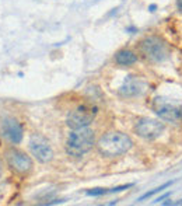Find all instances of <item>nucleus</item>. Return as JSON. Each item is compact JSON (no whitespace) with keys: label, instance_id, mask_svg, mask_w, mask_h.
Returning a JSON list of instances; mask_svg holds the SVG:
<instances>
[{"label":"nucleus","instance_id":"obj_2","mask_svg":"<svg viewBox=\"0 0 182 206\" xmlns=\"http://www.w3.org/2000/svg\"><path fill=\"white\" fill-rule=\"evenodd\" d=\"M95 146V133L90 128H81V129H72L69 133L64 150L70 157H83L84 154L90 152Z\"/></svg>","mask_w":182,"mask_h":206},{"label":"nucleus","instance_id":"obj_13","mask_svg":"<svg viewBox=\"0 0 182 206\" xmlns=\"http://www.w3.org/2000/svg\"><path fill=\"white\" fill-rule=\"evenodd\" d=\"M105 194H109V189H107V188H93V189L86 191V195L88 196H101Z\"/></svg>","mask_w":182,"mask_h":206},{"label":"nucleus","instance_id":"obj_14","mask_svg":"<svg viewBox=\"0 0 182 206\" xmlns=\"http://www.w3.org/2000/svg\"><path fill=\"white\" fill-rule=\"evenodd\" d=\"M170 195H171V192H167V194H164V195H161L160 198H157V199L154 201V203H160V202H162V201H164L165 198H168V196H170Z\"/></svg>","mask_w":182,"mask_h":206},{"label":"nucleus","instance_id":"obj_15","mask_svg":"<svg viewBox=\"0 0 182 206\" xmlns=\"http://www.w3.org/2000/svg\"><path fill=\"white\" fill-rule=\"evenodd\" d=\"M177 7H178V10L182 13V0H177Z\"/></svg>","mask_w":182,"mask_h":206},{"label":"nucleus","instance_id":"obj_17","mask_svg":"<svg viewBox=\"0 0 182 206\" xmlns=\"http://www.w3.org/2000/svg\"><path fill=\"white\" fill-rule=\"evenodd\" d=\"M175 205H182V199H181V201H179V202H177Z\"/></svg>","mask_w":182,"mask_h":206},{"label":"nucleus","instance_id":"obj_1","mask_svg":"<svg viewBox=\"0 0 182 206\" xmlns=\"http://www.w3.org/2000/svg\"><path fill=\"white\" fill-rule=\"evenodd\" d=\"M97 150L101 156L108 157V159H114L119 157L122 154L126 153L133 147V140L130 139V136L119 132V130H111L104 133L95 143Z\"/></svg>","mask_w":182,"mask_h":206},{"label":"nucleus","instance_id":"obj_10","mask_svg":"<svg viewBox=\"0 0 182 206\" xmlns=\"http://www.w3.org/2000/svg\"><path fill=\"white\" fill-rule=\"evenodd\" d=\"M147 88V83L139 76H133V75H129L125 77L123 80V84L119 88V93L120 96L128 98H133V97H139L141 96Z\"/></svg>","mask_w":182,"mask_h":206},{"label":"nucleus","instance_id":"obj_9","mask_svg":"<svg viewBox=\"0 0 182 206\" xmlns=\"http://www.w3.org/2000/svg\"><path fill=\"white\" fill-rule=\"evenodd\" d=\"M1 136L11 144H18L24 138V128L16 118L7 117L1 122Z\"/></svg>","mask_w":182,"mask_h":206},{"label":"nucleus","instance_id":"obj_3","mask_svg":"<svg viewBox=\"0 0 182 206\" xmlns=\"http://www.w3.org/2000/svg\"><path fill=\"white\" fill-rule=\"evenodd\" d=\"M139 51L140 55L151 63H162L171 55L168 43L158 35L144 37L139 43Z\"/></svg>","mask_w":182,"mask_h":206},{"label":"nucleus","instance_id":"obj_7","mask_svg":"<svg viewBox=\"0 0 182 206\" xmlns=\"http://www.w3.org/2000/svg\"><path fill=\"white\" fill-rule=\"evenodd\" d=\"M165 130V123L158 118H149V117H143L137 119V122L135 123V133L144 139V140H156L158 139L161 135Z\"/></svg>","mask_w":182,"mask_h":206},{"label":"nucleus","instance_id":"obj_6","mask_svg":"<svg viewBox=\"0 0 182 206\" xmlns=\"http://www.w3.org/2000/svg\"><path fill=\"white\" fill-rule=\"evenodd\" d=\"M153 112L164 122L181 123L182 122V105L165 101L162 98H156L151 104Z\"/></svg>","mask_w":182,"mask_h":206},{"label":"nucleus","instance_id":"obj_4","mask_svg":"<svg viewBox=\"0 0 182 206\" xmlns=\"http://www.w3.org/2000/svg\"><path fill=\"white\" fill-rule=\"evenodd\" d=\"M97 115V108L88 104H81L74 109H72L66 117V125L70 129H81L88 128Z\"/></svg>","mask_w":182,"mask_h":206},{"label":"nucleus","instance_id":"obj_16","mask_svg":"<svg viewBox=\"0 0 182 206\" xmlns=\"http://www.w3.org/2000/svg\"><path fill=\"white\" fill-rule=\"evenodd\" d=\"M1 171H3V168H1V160H0V178H1Z\"/></svg>","mask_w":182,"mask_h":206},{"label":"nucleus","instance_id":"obj_11","mask_svg":"<svg viewBox=\"0 0 182 206\" xmlns=\"http://www.w3.org/2000/svg\"><path fill=\"white\" fill-rule=\"evenodd\" d=\"M137 55L135 54L132 49H129V48H123V49H119L118 52L115 54L114 56V60H115V63L120 67H129V66L135 65L136 62H137Z\"/></svg>","mask_w":182,"mask_h":206},{"label":"nucleus","instance_id":"obj_8","mask_svg":"<svg viewBox=\"0 0 182 206\" xmlns=\"http://www.w3.org/2000/svg\"><path fill=\"white\" fill-rule=\"evenodd\" d=\"M28 146H30L31 154L37 159V161H39L42 164H48L53 160L55 152L49 140L43 135L38 133V132L32 133L31 138H30V142H28Z\"/></svg>","mask_w":182,"mask_h":206},{"label":"nucleus","instance_id":"obj_12","mask_svg":"<svg viewBox=\"0 0 182 206\" xmlns=\"http://www.w3.org/2000/svg\"><path fill=\"white\" fill-rule=\"evenodd\" d=\"M174 184V181H167V182H164V184H161L160 186H156L154 189H151L149 192H146V194H143V195L140 196L139 199H137V202H143V201H146V199H149L151 196H154L156 194H158V192H162L165 188H168V186H171Z\"/></svg>","mask_w":182,"mask_h":206},{"label":"nucleus","instance_id":"obj_5","mask_svg":"<svg viewBox=\"0 0 182 206\" xmlns=\"http://www.w3.org/2000/svg\"><path fill=\"white\" fill-rule=\"evenodd\" d=\"M4 157H6V163L9 165V168L16 174L27 175L34 168V161H32L31 156H28L20 149H16V147L7 149Z\"/></svg>","mask_w":182,"mask_h":206}]
</instances>
